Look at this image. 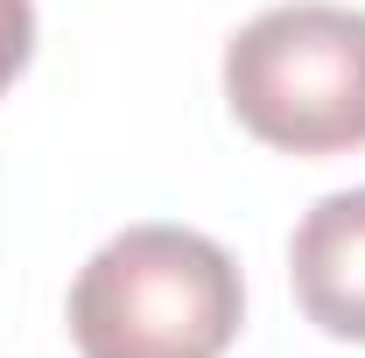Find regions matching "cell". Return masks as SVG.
<instances>
[{"instance_id":"1","label":"cell","mask_w":365,"mask_h":358,"mask_svg":"<svg viewBox=\"0 0 365 358\" xmlns=\"http://www.w3.org/2000/svg\"><path fill=\"white\" fill-rule=\"evenodd\" d=\"M239 316V260L190 225H127L71 281L78 358H225Z\"/></svg>"},{"instance_id":"2","label":"cell","mask_w":365,"mask_h":358,"mask_svg":"<svg viewBox=\"0 0 365 358\" xmlns=\"http://www.w3.org/2000/svg\"><path fill=\"white\" fill-rule=\"evenodd\" d=\"M225 106L281 155L365 148V14L337 0L253 14L225 43Z\"/></svg>"},{"instance_id":"3","label":"cell","mask_w":365,"mask_h":358,"mask_svg":"<svg viewBox=\"0 0 365 358\" xmlns=\"http://www.w3.org/2000/svg\"><path fill=\"white\" fill-rule=\"evenodd\" d=\"M288 281L317 330L365 344V190H330L302 211L288 239Z\"/></svg>"},{"instance_id":"4","label":"cell","mask_w":365,"mask_h":358,"mask_svg":"<svg viewBox=\"0 0 365 358\" xmlns=\"http://www.w3.org/2000/svg\"><path fill=\"white\" fill-rule=\"evenodd\" d=\"M36 49V0H0V91L29 71Z\"/></svg>"}]
</instances>
